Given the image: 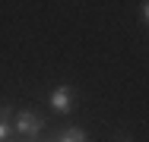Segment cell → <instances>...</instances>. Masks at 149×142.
Returning <instances> with one entry per match:
<instances>
[{
	"label": "cell",
	"instance_id": "cell-1",
	"mask_svg": "<svg viewBox=\"0 0 149 142\" xmlns=\"http://www.w3.org/2000/svg\"><path fill=\"white\" fill-rule=\"evenodd\" d=\"M13 120H16L13 130H16L22 139H29V142L38 139L41 130H45V117H41L38 111H29V108H26V111H16V114H13Z\"/></svg>",
	"mask_w": 149,
	"mask_h": 142
},
{
	"label": "cell",
	"instance_id": "cell-2",
	"mask_svg": "<svg viewBox=\"0 0 149 142\" xmlns=\"http://www.w3.org/2000/svg\"><path fill=\"white\" fill-rule=\"evenodd\" d=\"M48 104H51V111L54 114H70L73 111V104H76V88L70 82H60L51 88V95H48Z\"/></svg>",
	"mask_w": 149,
	"mask_h": 142
},
{
	"label": "cell",
	"instance_id": "cell-3",
	"mask_svg": "<svg viewBox=\"0 0 149 142\" xmlns=\"http://www.w3.org/2000/svg\"><path fill=\"white\" fill-rule=\"evenodd\" d=\"M51 142H89V133L83 126H63L57 136H51Z\"/></svg>",
	"mask_w": 149,
	"mask_h": 142
},
{
	"label": "cell",
	"instance_id": "cell-4",
	"mask_svg": "<svg viewBox=\"0 0 149 142\" xmlns=\"http://www.w3.org/2000/svg\"><path fill=\"white\" fill-rule=\"evenodd\" d=\"M13 136V126H10V120H0V142H10Z\"/></svg>",
	"mask_w": 149,
	"mask_h": 142
},
{
	"label": "cell",
	"instance_id": "cell-5",
	"mask_svg": "<svg viewBox=\"0 0 149 142\" xmlns=\"http://www.w3.org/2000/svg\"><path fill=\"white\" fill-rule=\"evenodd\" d=\"M13 104H10V101H3V104H0V120H10V117H13Z\"/></svg>",
	"mask_w": 149,
	"mask_h": 142
},
{
	"label": "cell",
	"instance_id": "cell-6",
	"mask_svg": "<svg viewBox=\"0 0 149 142\" xmlns=\"http://www.w3.org/2000/svg\"><path fill=\"white\" fill-rule=\"evenodd\" d=\"M146 19H149V3L143 0V3H140V22H146Z\"/></svg>",
	"mask_w": 149,
	"mask_h": 142
},
{
	"label": "cell",
	"instance_id": "cell-7",
	"mask_svg": "<svg viewBox=\"0 0 149 142\" xmlns=\"http://www.w3.org/2000/svg\"><path fill=\"white\" fill-rule=\"evenodd\" d=\"M118 142H133V139H127V136H120V139H118Z\"/></svg>",
	"mask_w": 149,
	"mask_h": 142
},
{
	"label": "cell",
	"instance_id": "cell-8",
	"mask_svg": "<svg viewBox=\"0 0 149 142\" xmlns=\"http://www.w3.org/2000/svg\"><path fill=\"white\" fill-rule=\"evenodd\" d=\"M48 142H51V139H48Z\"/></svg>",
	"mask_w": 149,
	"mask_h": 142
}]
</instances>
